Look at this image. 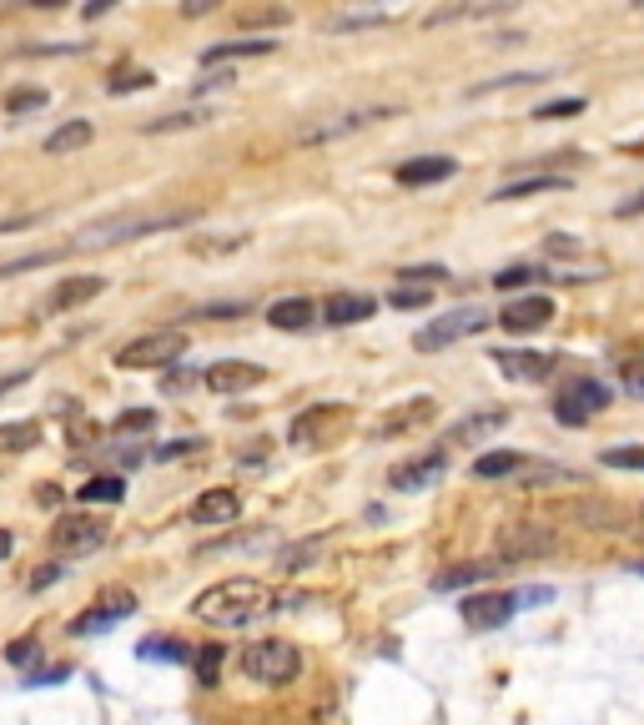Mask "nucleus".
Returning <instances> with one entry per match:
<instances>
[{"label": "nucleus", "mask_w": 644, "mask_h": 725, "mask_svg": "<svg viewBox=\"0 0 644 725\" xmlns=\"http://www.w3.org/2000/svg\"><path fill=\"white\" fill-rule=\"evenodd\" d=\"M277 605V590L263 580H222L212 590L191 600V615L202 619V625H216V630H237V625H252V619H263L267 609Z\"/></svg>", "instance_id": "f257e3e1"}, {"label": "nucleus", "mask_w": 644, "mask_h": 725, "mask_svg": "<svg viewBox=\"0 0 644 725\" xmlns=\"http://www.w3.org/2000/svg\"><path fill=\"white\" fill-rule=\"evenodd\" d=\"M197 222V207H167V212H121L107 222H91L76 232L71 252H96V248H116V242L156 238V232H177V227Z\"/></svg>", "instance_id": "f03ea898"}, {"label": "nucleus", "mask_w": 644, "mask_h": 725, "mask_svg": "<svg viewBox=\"0 0 644 725\" xmlns=\"http://www.w3.org/2000/svg\"><path fill=\"white\" fill-rule=\"evenodd\" d=\"M181 353H187V333H181V328H156V333H142L121 348L116 369H126V373L171 369V363H181Z\"/></svg>", "instance_id": "7ed1b4c3"}, {"label": "nucleus", "mask_w": 644, "mask_h": 725, "mask_svg": "<svg viewBox=\"0 0 644 725\" xmlns=\"http://www.w3.org/2000/svg\"><path fill=\"white\" fill-rule=\"evenodd\" d=\"M242 670L252 680H263V685H287L302 670V655L298 645H287V640H257L242 650Z\"/></svg>", "instance_id": "20e7f679"}, {"label": "nucleus", "mask_w": 644, "mask_h": 725, "mask_svg": "<svg viewBox=\"0 0 644 725\" xmlns=\"http://www.w3.org/2000/svg\"><path fill=\"white\" fill-rule=\"evenodd\" d=\"M347 424H353V408L312 404L308 414L292 418V443H298V449H333V443L347 433Z\"/></svg>", "instance_id": "39448f33"}, {"label": "nucleus", "mask_w": 644, "mask_h": 725, "mask_svg": "<svg viewBox=\"0 0 644 725\" xmlns=\"http://www.w3.org/2000/svg\"><path fill=\"white\" fill-rule=\"evenodd\" d=\"M489 328V312L484 308H454V312H443L438 322H423L413 333V348L418 353H438V348L458 343V338H474Z\"/></svg>", "instance_id": "423d86ee"}, {"label": "nucleus", "mask_w": 644, "mask_h": 725, "mask_svg": "<svg viewBox=\"0 0 644 725\" xmlns=\"http://www.w3.org/2000/svg\"><path fill=\"white\" fill-rule=\"evenodd\" d=\"M107 545V524L91 519V514H60L51 524V549L60 559H76V554H91V549Z\"/></svg>", "instance_id": "0eeeda50"}, {"label": "nucleus", "mask_w": 644, "mask_h": 725, "mask_svg": "<svg viewBox=\"0 0 644 725\" xmlns=\"http://www.w3.org/2000/svg\"><path fill=\"white\" fill-rule=\"evenodd\" d=\"M554 545H559V539H554L549 524H503L499 539H493L499 559H509V564H524V559H544Z\"/></svg>", "instance_id": "6e6552de"}, {"label": "nucleus", "mask_w": 644, "mask_h": 725, "mask_svg": "<svg viewBox=\"0 0 644 725\" xmlns=\"http://www.w3.org/2000/svg\"><path fill=\"white\" fill-rule=\"evenodd\" d=\"M604 404H609V388H604V383L574 378L569 388L554 398V418H559V424H569V428H579V424H589V418H595Z\"/></svg>", "instance_id": "1a4fd4ad"}, {"label": "nucleus", "mask_w": 644, "mask_h": 725, "mask_svg": "<svg viewBox=\"0 0 644 725\" xmlns=\"http://www.w3.org/2000/svg\"><path fill=\"white\" fill-rule=\"evenodd\" d=\"M433 418H438V404H433L429 393H423V398H408V404L388 408V414L373 424V433H378V439H403V433H418V428H429Z\"/></svg>", "instance_id": "9d476101"}, {"label": "nucleus", "mask_w": 644, "mask_h": 725, "mask_svg": "<svg viewBox=\"0 0 644 725\" xmlns=\"http://www.w3.org/2000/svg\"><path fill=\"white\" fill-rule=\"evenodd\" d=\"M136 609V595L132 590H107V595H96V605L86 615L71 619V635H96V630H111L116 619H126Z\"/></svg>", "instance_id": "9b49d317"}, {"label": "nucleus", "mask_w": 644, "mask_h": 725, "mask_svg": "<svg viewBox=\"0 0 644 725\" xmlns=\"http://www.w3.org/2000/svg\"><path fill=\"white\" fill-rule=\"evenodd\" d=\"M398 107H358V111H343V117H327V121H312V127H302V142H337V136H353V131L373 127V121L393 117Z\"/></svg>", "instance_id": "f8f14e48"}, {"label": "nucleus", "mask_w": 644, "mask_h": 725, "mask_svg": "<svg viewBox=\"0 0 644 725\" xmlns=\"http://www.w3.org/2000/svg\"><path fill=\"white\" fill-rule=\"evenodd\" d=\"M443 469H448V453H443V449H429V453H413V459H403V464L388 469V484L403 488V494H413V488L438 484Z\"/></svg>", "instance_id": "ddd939ff"}, {"label": "nucleus", "mask_w": 644, "mask_h": 725, "mask_svg": "<svg viewBox=\"0 0 644 725\" xmlns=\"http://www.w3.org/2000/svg\"><path fill=\"white\" fill-rule=\"evenodd\" d=\"M513 609H519V600L513 595H464L458 615H464L468 630H503V625L513 619Z\"/></svg>", "instance_id": "4468645a"}, {"label": "nucleus", "mask_w": 644, "mask_h": 725, "mask_svg": "<svg viewBox=\"0 0 644 725\" xmlns=\"http://www.w3.org/2000/svg\"><path fill=\"white\" fill-rule=\"evenodd\" d=\"M242 514V499L232 494V488H207V494H197L187 509V524H202V529H227V524H237Z\"/></svg>", "instance_id": "2eb2a0df"}, {"label": "nucleus", "mask_w": 644, "mask_h": 725, "mask_svg": "<svg viewBox=\"0 0 644 725\" xmlns=\"http://www.w3.org/2000/svg\"><path fill=\"white\" fill-rule=\"evenodd\" d=\"M549 318H554L549 298H513V303H503L499 328L503 333H538V328H549Z\"/></svg>", "instance_id": "dca6fc26"}, {"label": "nucleus", "mask_w": 644, "mask_h": 725, "mask_svg": "<svg viewBox=\"0 0 644 725\" xmlns=\"http://www.w3.org/2000/svg\"><path fill=\"white\" fill-rule=\"evenodd\" d=\"M263 383V363H247V358H222L207 369V388L216 393H247Z\"/></svg>", "instance_id": "f3484780"}, {"label": "nucleus", "mask_w": 644, "mask_h": 725, "mask_svg": "<svg viewBox=\"0 0 644 725\" xmlns=\"http://www.w3.org/2000/svg\"><path fill=\"white\" fill-rule=\"evenodd\" d=\"M509 418H513L509 408H478V414L458 418V424L443 433V443H484V439H493V433H503Z\"/></svg>", "instance_id": "a211bd4d"}, {"label": "nucleus", "mask_w": 644, "mask_h": 725, "mask_svg": "<svg viewBox=\"0 0 644 725\" xmlns=\"http://www.w3.org/2000/svg\"><path fill=\"white\" fill-rule=\"evenodd\" d=\"M277 41L273 36H242V41H222V46H207L202 51V66H227V61H247V56H273Z\"/></svg>", "instance_id": "6ab92c4d"}, {"label": "nucleus", "mask_w": 644, "mask_h": 725, "mask_svg": "<svg viewBox=\"0 0 644 725\" xmlns=\"http://www.w3.org/2000/svg\"><path fill=\"white\" fill-rule=\"evenodd\" d=\"M574 187L569 172H538V177H519V182H503L499 191H493L489 202H519V197H538V191H564Z\"/></svg>", "instance_id": "aec40b11"}, {"label": "nucleus", "mask_w": 644, "mask_h": 725, "mask_svg": "<svg viewBox=\"0 0 644 725\" xmlns=\"http://www.w3.org/2000/svg\"><path fill=\"white\" fill-rule=\"evenodd\" d=\"M503 378H519V383H544L554 373V358L544 353H493Z\"/></svg>", "instance_id": "412c9836"}, {"label": "nucleus", "mask_w": 644, "mask_h": 725, "mask_svg": "<svg viewBox=\"0 0 644 725\" xmlns=\"http://www.w3.org/2000/svg\"><path fill=\"white\" fill-rule=\"evenodd\" d=\"M454 177V156H413L398 167V182L403 187H433V182H448Z\"/></svg>", "instance_id": "4be33fe9"}, {"label": "nucleus", "mask_w": 644, "mask_h": 725, "mask_svg": "<svg viewBox=\"0 0 644 725\" xmlns=\"http://www.w3.org/2000/svg\"><path fill=\"white\" fill-rule=\"evenodd\" d=\"M373 308H378V303H373L368 293H333V298L322 303V318L333 322V328H347V322L373 318Z\"/></svg>", "instance_id": "5701e85b"}, {"label": "nucleus", "mask_w": 644, "mask_h": 725, "mask_svg": "<svg viewBox=\"0 0 644 725\" xmlns=\"http://www.w3.org/2000/svg\"><path fill=\"white\" fill-rule=\"evenodd\" d=\"M101 293H107V277H71V283H60L56 293H51L46 308L51 312H66V308H81V303L101 298Z\"/></svg>", "instance_id": "b1692460"}, {"label": "nucleus", "mask_w": 644, "mask_h": 725, "mask_svg": "<svg viewBox=\"0 0 644 725\" xmlns=\"http://www.w3.org/2000/svg\"><path fill=\"white\" fill-rule=\"evenodd\" d=\"M312 303L308 298H277L273 308H267V322L273 328H282V333H302V328H312Z\"/></svg>", "instance_id": "393cba45"}, {"label": "nucleus", "mask_w": 644, "mask_h": 725, "mask_svg": "<svg viewBox=\"0 0 644 725\" xmlns=\"http://www.w3.org/2000/svg\"><path fill=\"white\" fill-rule=\"evenodd\" d=\"M91 136H96V127H91V121H81V117H76V121H66V127H56V131H51V136H46V152H51V156L81 152V146H91Z\"/></svg>", "instance_id": "a878e982"}, {"label": "nucleus", "mask_w": 644, "mask_h": 725, "mask_svg": "<svg viewBox=\"0 0 644 725\" xmlns=\"http://www.w3.org/2000/svg\"><path fill=\"white\" fill-rule=\"evenodd\" d=\"M41 439V424L36 418H21V424H0V453H25L36 449Z\"/></svg>", "instance_id": "bb28decb"}, {"label": "nucleus", "mask_w": 644, "mask_h": 725, "mask_svg": "<svg viewBox=\"0 0 644 725\" xmlns=\"http://www.w3.org/2000/svg\"><path fill=\"white\" fill-rule=\"evenodd\" d=\"M574 519L595 524V529H624V514L614 509V504H599V499H585V504H569Z\"/></svg>", "instance_id": "cd10ccee"}, {"label": "nucleus", "mask_w": 644, "mask_h": 725, "mask_svg": "<svg viewBox=\"0 0 644 725\" xmlns=\"http://www.w3.org/2000/svg\"><path fill=\"white\" fill-rule=\"evenodd\" d=\"M519 469H524V459H519V453H478V459H474V474L478 479H513Z\"/></svg>", "instance_id": "c85d7f7f"}, {"label": "nucleus", "mask_w": 644, "mask_h": 725, "mask_svg": "<svg viewBox=\"0 0 644 725\" xmlns=\"http://www.w3.org/2000/svg\"><path fill=\"white\" fill-rule=\"evenodd\" d=\"M126 499V484L116 474H101L91 484H81V504H121Z\"/></svg>", "instance_id": "c756f323"}, {"label": "nucleus", "mask_w": 644, "mask_h": 725, "mask_svg": "<svg viewBox=\"0 0 644 725\" xmlns=\"http://www.w3.org/2000/svg\"><path fill=\"white\" fill-rule=\"evenodd\" d=\"M207 117H212V111H202V107H191V111H171V117L146 121V131H152V136H162V131H187V127H202Z\"/></svg>", "instance_id": "7c9ffc66"}, {"label": "nucleus", "mask_w": 644, "mask_h": 725, "mask_svg": "<svg viewBox=\"0 0 644 725\" xmlns=\"http://www.w3.org/2000/svg\"><path fill=\"white\" fill-rule=\"evenodd\" d=\"M388 21V11H343L327 21V31H363V25H382Z\"/></svg>", "instance_id": "2f4dec72"}, {"label": "nucleus", "mask_w": 644, "mask_h": 725, "mask_svg": "<svg viewBox=\"0 0 644 725\" xmlns=\"http://www.w3.org/2000/svg\"><path fill=\"white\" fill-rule=\"evenodd\" d=\"M499 564H464V570H448L438 574V590H458V584H474V580H489Z\"/></svg>", "instance_id": "473e14b6"}, {"label": "nucleus", "mask_w": 644, "mask_h": 725, "mask_svg": "<svg viewBox=\"0 0 644 725\" xmlns=\"http://www.w3.org/2000/svg\"><path fill=\"white\" fill-rule=\"evenodd\" d=\"M136 655H142V660H181V666L191 660V650H187V645L177 650V640H146Z\"/></svg>", "instance_id": "72a5a7b5"}, {"label": "nucleus", "mask_w": 644, "mask_h": 725, "mask_svg": "<svg viewBox=\"0 0 644 725\" xmlns=\"http://www.w3.org/2000/svg\"><path fill=\"white\" fill-rule=\"evenodd\" d=\"M538 267H509V273H499L493 277V287H499V293H519V287H529V283H538Z\"/></svg>", "instance_id": "f704fd0d"}, {"label": "nucleus", "mask_w": 644, "mask_h": 725, "mask_svg": "<svg viewBox=\"0 0 644 725\" xmlns=\"http://www.w3.org/2000/svg\"><path fill=\"white\" fill-rule=\"evenodd\" d=\"M216 666H222V645H202V650H197V680H202V685H216Z\"/></svg>", "instance_id": "c9c22d12"}, {"label": "nucleus", "mask_w": 644, "mask_h": 725, "mask_svg": "<svg viewBox=\"0 0 644 725\" xmlns=\"http://www.w3.org/2000/svg\"><path fill=\"white\" fill-rule=\"evenodd\" d=\"M534 81H544V72H509V76H493V81L474 86V96H484V91H499V86H534Z\"/></svg>", "instance_id": "e433bc0d"}, {"label": "nucleus", "mask_w": 644, "mask_h": 725, "mask_svg": "<svg viewBox=\"0 0 644 725\" xmlns=\"http://www.w3.org/2000/svg\"><path fill=\"white\" fill-rule=\"evenodd\" d=\"M429 287H393V293H388V303H393V308H429Z\"/></svg>", "instance_id": "4c0bfd02"}, {"label": "nucleus", "mask_w": 644, "mask_h": 725, "mask_svg": "<svg viewBox=\"0 0 644 725\" xmlns=\"http://www.w3.org/2000/svg\"><path fill=\"white\" fill-rule=\"evenodd\" d=\"M574 111H585V101L579 96H564V101H549V107H538L534 121H549V117H574Z\"/></svg>", "instance_id": "58836bf2"}, {"label": "nucleus", "mask_w": 644, "mask_h": 725, "mask_svg": "<svg viewBox=\"0 0 644 725\" xmlns=\"http://www.w3.org/2000/svg\"><path fill=\"white\" fill-rule=\"evenodd\" d=\"M620 383H624V393H634V398H644V358H634V363H624V369H620Z\"/></svg>", "instance_id": "ea45409f"}, {"label": "nucleus", "mask_w": 644, "mask_h": 725, "mask_svg": "<svg viewBox=\"0 0 644 725\" xmlns=\"http://www.w3.org/2000/svg\"><path fill=\"white\" fill-rule=\"evenodd\" d=\"M36 655H41V645L25 635V640H15L11 650H5V660H11V666H36Z\"/></svg>", "instance_id": "a19ab883"}, {"label": "nucleus", "mask_w": 644, "mask_h": 725, "mask_svg": "<svg viewBox=\"0 0 644 725\" xmlns=\"http://www.w3.org/2000/svg\"><path fill=\"white\" fill-rule=\"evenodd\" d=\"M146 86H152V72H121L116 81H111V91L126 96V91H146Z\"/></svg>", "instance_id": "79ce46f5"}, {"label": "nucleus", "mask_w": 644, "mask_h": 725, "mask_svg": "<svg viewBox=\"0 0 644 725\" xmlns=\"http://www.w3.org/2000/svg\"><path fill=\"white\" fill-rule=\"evenodd\" d=\"M152 424H156L152 408H132V414L116 418V433H136V428H152Z\"/></svg>", "instance_id": "37998d69"}, {"label": "nucleus", "mask_w": 644, "mask_h": 725, "mask_svg": "<svg viewBox=\"0 0 644 725\" xmlns=\"http://www.w3.org/2000/svg\"><path fill=\"white\" fill-rule=\"evenodd\" d=\"M604 464L609 469H644V449H609Z\"/></svg>", "instance_id": "c03bdc74"}, {"label": "nucleus", "mask_w": 644, "mask_h": 725, "mask_svg": "<svg viewBox=\"0 0 644 725\" xmlns=\"http://www.w3.org/2000/svg\"><path fill=\"white\" fill-rule=\"evenodd\" d=\"M5 107H11L15 117H21V111H36V107H46V91H11Z\"/></svg>", "instance_id": "a18cd8bd"}, {"label": "nucleus", "mask_w": 644, "mask_h": 725, "mask_svg": "<svg viewBox=\"0 0 644 725\" xmlns=\"http://www.w3.org/2000/svg\"><path fill=\"white\" fill-rule=\"evenodd\" d=\"M232 81H237V76H232V72H227V66H222V72H207V76H202V81H197V91H216V86H222V91H227V86H232Z\"/></svg>", "instance_id": "49530a36"}, {"label": "nucleus", "mask_w": 644, "mask_h": 725, "mask_svg": "<svg viewBox=\"0 0 644 725\" xmlns=\"http://www.w3.org/2000/svg\"><path fill=\"white\" fill-rule=\"evenodd\" d=\"M162 388H167V393H187L191 388V373L187 369H171L167 378H162Z\"/></svg>", "instance_id": "de8ad7c7"}, {"label": "nucleus", "mask_w": 644, "mask_h": 725, "mask_svg": "<svg viewBox=\"0 0 644 725\" xmlns=\"http://www.w3.org/2000/svg\"><path fill=\"white\" fill-rule=\"evenodd\" d=\"M66 675H71V670H66V666H60V670H41V675H31V680H25V685H31V690H41V685H56V680H66Z\"/></svg>", "instance_id": "09e8293b"}, {"label": "nucleus", "mask_w": 644, "mask_h": 725, "mask_svg": "<svg viewBox=\"0 0 644 725\" xmlns=\"http://www.w3.org/2000/svg\"><path fill=\"white\" fill-rule=\"evenodd\" d=\"M242 21H263V25H282V11H242Z\"/></svg>", "instance_id": "8fccbe9b"}, {"label": "nucleus", "mask_w": 644, "mask_h": 725, "mask_svg": "<svg viewBox=\"0 0 644 725\" xmlns=\"http://www.w3.org/2000/svg\"><path fill=\"white\" fill-rule=\"evenodd\" d=\"M31 378V369H21V373H5V378H0V393H11V388H21V383Z\"/></svg>", "instance_id": "3c124183"}, {"label": "nucleus", "mask_w": 644, "mask_h": 725, "mask_svg": "<svg viewBox=\"0 0 644 725\" xmlns=\"http://www.w3.org/2000/svg\"><path fill=\"white\" fill-rule=\"evenodd\" d=\"M60 570H66V564H46V570H41V574H36V580H31V584H36V590H46V584H51V580H56V574H60Z\"/></svg>", "instance_id": "603ef678"}, {"label": "nucleus", "mask_w": 644, "mask_h": 725, "mask_svg": "<svg viewBox=\"0 0 644 725\" xmlns=\"http://www.w3.org/2000/svg\"><path fill=\"white\" fill-rule=\"evenodd\" d=\"M634 212H644V191L634 197V202H620V217H634Z\"/></svg>", "instance_id": "864d4df0"}, {"label": "nucleus", "mask_w": 644, "mask_h": 725, "mask_svg": "<svg viewBox=\"0 0 644 725\" xmlns=\"http://www.w3.org/2000/svg\"><path fill=\"white\" fill-rule=\"evenodd\" d=\"M11 554V535H5V529H0V559Z\"/></svg>", "instance_id": "5fc2aeb1"}, {"label": "nucleus", "mask_w": 644, "mask_h": 725, "mask_svg": "<svg viewBox=\"0 0 644 725\" xmlns=\"http://www.w3.org/2000/svg\"><path fill=\"white\" fill-rule=\"evenodd\" d=\"M630 152H644V136H640V142H630Z\"/></svg>", "instance_id": "6e6d98bb"}, {"label": "nucleus", "mask_w": 644, "mask_h": 725, "mask_svg": "<svg viewBox=\"0 0 644 725\" xmlns=\"http://www.w3.org/2000/svg\"><path fill=\"white\" fill-rule=\"evenodd\" d=\"M634 570H640V574H644V564H634Z\"/></svg>", "instance_id": "4d7b16f0"}]
</instances>
